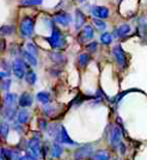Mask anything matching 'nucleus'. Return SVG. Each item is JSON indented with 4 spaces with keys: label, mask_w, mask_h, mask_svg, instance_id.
I'll return each instance as SVG.
<instances>
[{
    "label": "nucleus",
    "mask_w": 147,
    "mask_h": 160,
    "mask_svg": "<svg viewBox=\"0 0 147 160\" xmlns=\"http://www.w3.org/2000/svg\"><path fill=\"white\" fill-rule=\"evenodd\" d=\"M74 22H75V29H77V30H80L81 28L85 25L86 16H85V13H84L81 10H79V8L75 10V19H74Z\"/></svg>",
    "instance_id": "f8f14e48"
},
{
    "label": "nucleus",
    "mask_w": 147,
    "mask_h": 160,
    "mask_svg": "<svg viewBox=\"0 0 147 160\" xmlns=\"http://www.w3.org/2000/svg\"><path fill=\"white\" fill-rule=\"evenodd\" d=\"M94 154V146L87 143L84 146L79 147L75 152H74V159L75 160H86L91 158Z\"/></svg>",
    "instance_id": "20e7f679"
},
{
    "label": "nucleus",
    "mask_w": 147,
    "mask_h": 160,
    "mask_svg": "<svg viewBox=\"0 0 147 160\" xmlns=\"http://www.w3.org/2000/svg\"><path fill=\"white\" fill-rule=\"evenodd\" d=\"M48 42L53 49H63L67 44L65 36L56 27H53V29H52V35L48 38Z\"/></svg>",
    "instance_id": "f257e3e1"
},
{
    "label": "nucleus",
    "mask_w": 147,
    "mask_h": 160,
    "mask_svg": "<svg viewBox=\"0 0 147 160\" xmlns=\"http://www.w3.org/2000/svg\"><path fill=\"white\" fill-rule=\"evenodd\" d=\"M94 36V29L92 28V25H85L81 29V31L79 32V42L80 43H85L87 41H91Z\"/></svg>",
    "instance_id": "6e6552de"
},
{
    "label": "nucleus",
    "mask_w": 147,
    "mask_h": 160,
    "mask_svg": "<svg viewBox=\"0 0 147 160\" xmlns=\"http://www.w3.org/2000/svg\"><path fill=\"white\" fill-rule=\"evenodd\" d=\"M55 141L59 142V143H62V145H73V146L74 145H77V143L68 136L66 128L63 127V126H61L60 133H59V135H58V138L55 139Z\"/></svg>",
    "instance_id": "1a4fd4ad"
},
{
    "label": "nucleus",
    "mask_w": 147,
    "mask_h": 160,
    "mask_svg": "<svg viewBox=\"0 0 147 160\" xmlns=\"http://www.w3.org/2000/svg\"><path fill=\"white\" fill-rule=\"evenodd\" d=\"M14 32V27L12 25H4L0 28V35L1 36H8Z\"/></svg>",
    "instance_id": "c85d7f7f"
},
{
    "label": "nucleus",
    "mask_w": 147,
    "mask_h": 160,
    "mask_svg": "<svg viewBox=\"0 0 147 160\" xmlns=\"http://www.w3.org/2000/svg\"><path fill=\"white\" fill-rule=\"evenodd\" d=\"M16 113H17V111H16V108L13 107H5L4 105V110H3V115L5 116V118H7L8 121H12L16 117Z\"/></svg>",
    "instance_id": "6ab92c4d"
},
{
    "label": "nucleus",
    "mask_w": 147,
    "mask_h": 160,
    "mask_svg": "<svg viewBox=\"0 0 147 160\" xmlns=\"http://www.w3.org/2000/svg\"><path fill=\"white\" fill-rule=\"evenodd\" d=\"M92 14L96 18L107 19L110 16V10L107 6H94L92 7Z\"/></svg>",
    "instance_id": "9d476101"
},
{
    "label": "nucleus",
    "mask_w": 147,
    "mask_h": 160,
    "mask_svg": "<svg viewBox=\"0 0 147 160\" xmlns=\"http://www.w3.org/2000/svg\"><path fill=\"white\" fill-rule=\"evenodd\" d=\"M10 85H11V79H5L3 81V90H5V91H8L10 90Z\"/></svg>",
    "instance_id": "c9c22d12"
},
{
    "label": "nucleus",
    "mask_w": 147,
    "mask_h": 160,
    "mask_svg": "<svg viewBox=\"0 0 147 160\" xmlns=\"http://www.w3.org/2000/svg\"><path fill=\"white\" fill-rule=\"evenodd\" d=\"M113 56H114L116 63L121 67V68H126L128 65V60H127V55H126V52L123 50V48L121 46H115L113 48Z\"/></svg>",
    "instance_id": "7ed1b4c3"
},
{
    "label": "nucleus",
    "mask_w": 147,
    "mask_h": 160,
    "mask_svg": "<svg viewBox=\"0 0 147 160\" xmlns=\"http://www.w3.org/2000/svg\"><path fill=\"white\" fill-rule=\"evenodd\" d=\"M8 132H10V127L6 122H1L0 123V136L1 139L6 140L7 136H8Z\"/></svg>",
    "instance_id": "a878e982"
},
{
    "label": "nucleus",
    "mask_w": 147,
    "mask_h": 160,
    "mask_svg": "<svg viewBox=\"0 0 147 160\" xmlns=\"http://www.w3.org/2000/svg\"><path fill=\"white\" fill-rule=\"evenodd\" d=\"M47 129H48V134H49L53 139H56V138H58V135H59V133H60L61 126L60 124H58V123H53V124H52V126H49Z\"/></svg>",
    "instance_id": "412c9836"
},
{
    "label": "nucleus",
    "mask_w": 147,
    "mask_h": 160,
    "mask_svg": "<svg viewBox=\"0 0 147 160\" xmlns=\"http://www.w3.org/2000/svg\"><path fill=\"white\" fill-rule=\"evenodd\" d=\"M28 147H29V149L35 153L37 157H40V153H41V143H40V140L37 139V138H33L31 140L28 142Z\"/></svg>",
    "instance_id": "ddd939ff"
},
{
    "label": "nucleus",
    "mask_w": 147,
    "mask_h": 160,
    "mask_svg": "<svg viewBox=\"0 0 147 160\" xmlns=\"http://www.w3.org/2000/svg\"><path fill=\"white\" fill-rule=\"evenodd\" d=\"M120 147H121V154H123L124 152H126V146H124V145H123V143L121 142V143H120Z\"/></svg>",
    "instance_id": "58836bf2"
},
{
    "label": "nucleus",
    "mask_w": 147,
    "mask_h": 160,
    "mask_svg": "<svg viewBox=\"0 0 147 160\" xmlns=\"http://www.w3.org/2000/svg\"><path fill=\"white\" fill-rule=\"evenodd\" d=\"M130 31H132L130 25L127 24V23H123V24H121L120 27H117L115 29L114 36L116 38H122V37H126L128 33H130Z\"/></svg>",
    "instance_id": "9b49d317"
},
{
    "label": "nucleus",
    "mask_w": 147,
    "mask_h": 160,
    "mask_svg": "<svg viewBox=\"0 0 147 160\" xmlns=\"http://www.w3.org/2000/svg\"><path fill=\"white\" fill-rule=\"evenodd\" d=\"M12 160H25V157H20V155H16L12 158Z\"/></svg>",
    "instance_id": "4c0bfd02"
},
{
    "label": "nucleus",
    "mask_w": 147,
    "mask_h": 160,
    "mask_svg": "<svg viewBox=\"0 0 147 160\" xmlns=\"http://www.w3.org/2000/svg\"><path fill=\"white\" fill-rule=\"evenodd\" d=\"M1 158L4 160H10L13 158V152L11 149H7V148H3L1 149Z\"/></svg>",
    "instance_id": "2f4dec72"
},
{
    "label": "nucleus",
    "mask_w": 147,
    "mask_h": 160,
    "mask_svg": "<svg viewBox=\"0 0 147 160\" xmlns=\"http://www.w3.org/2000/svg\"><path fill=\"white\" fill-rule=\"evenodd\" d=\"M18 103H19V105L22 108L31 107V104H33V97H31V94L28 93V92H24V93L19 97Z\"/></svg>",
    "instance_id": "2eb2a0df"
},
{
    "label": "nucleus",
    "mask_w": 147,
    "mask_h": 160,
    "mask_svg": "<svg viewBox=\"0 0 147 160\" xmlns=\"http://www.w3.org/2000/svg\"><path fill=\"white\" fill-rule=\"evenodd\" d=\"M38 127H40V129H47L48 128V124H47V122L44 120H40L38 121Z\"/></svg>",
    "instance_id": "e433bc0d"
},
{
    "label": "nucleus",
    "mask_w": 147,
    "mask_h": 160,
    "mask_svg": "<svg viewBox=\"0 0 147 160\" xmlns=\"http://www.w3.org/2000/svg\"><path fill=\"white\" fill-rule=\"evenodd\" d=\"M49 58H50V60L53 61V62L58 63V65H63V63L67 62L66 56H65L63 54L59 53V52H53V53H50L49 54Z\"/></svg>",
    "instance_id": "4468645a"
},
{
    "label": "nucleus",
    "mask_w": 147,
    "mask_h": 160,
    "mask_svg": "<svg viewBox=\"0 0 147 160\" xmlns=\"http://www.w3.org/2000/svg\"><path fill=\"white\" fill-rule=\"evenodd\" d=\"M138 31L140 32L141 37L142 38H145L147 35V18L145 16H142L140 17V19H139V25H138Z\"/></svg>",
    "instance_id": "f3484780"
},
{
    "label": "nucleus",
    "mask_w": 147,
    "mask_h": 160,
    "mask_svg": "<svg viewBox=\"0 0 147 160\" xmlns=\"http://www.w3.org/2000/svg\"><path fill=\"white\" fill-rule=\"evenodd\" d=\"M33 28H35V19L31 18V17H25V18H23L19 24L20 33H22L24 37H29V36L33 35Z\"/></svg>",
    "instance_id": "f03ea898"
},
{
    "label": "nucleus",
    "mask_w": 147,
    "mask_h": 160,
    "mask_svg": "<svg viewBox=\"0 0 147 160\" xmlns=\"http://www.w3.org/2000/svg\"><path fill=\"white\" fill-rule=\"evenodd\" d=\"M43 2V0H19L20 5L24 6H37Z\"/></svg>",
    "instance_id": "c756f323"
},
{
    "label": "nucleus",
    "mask_w": 147,
    "mask_h": 160,
    "mask_svg": "<svg viewBox=\"0 0 147 160\" xmlns=\"http://www.w3.org/2000/svg\"><path fill=\"white\" fill-rule=\"evenodd\" d=\"M145 38H147V35H146V37H145Z\"/></svg>",
    "instance_id": "79ce46f5"
},
{
    "label": "nucleus",
    "mask_w": 147,
    "mask_h": 160,
    "mask_svg": "<svg viewBox=\"0 0 147 160\" xmlns=\"http://www.w3.org/2000/svg\"><path fill=\"white\" fill-rule=\"evenodd\" d=\"M16 98H17V96L14 93H7L4 97V105L5 107H13L14 103H16Z\"/></svg>",
    "instance_id": "b1692460"
},
{
    "label": "nucleus",
    "mask_w": 147,
    "mask_h": 160,
    "mask_svg": "<svg viewBox=\"0 0 147 160\" xmlns=\"http://www.w3.org/2000/svg\"><path fill=\"white\" fill-rule=\"evenodd\" d=\"M72 17L71 14L66 12V11H59L54 14V22L60 24L61 27H68L72 23Z\"/></svg>",
    "instance_id": "423d86ee"
},
{
    "label": "nucleus",
    "mask_w": 147,
    "mask_h": 160,
    "mask_svg": "<svg viewBox=\"0 0 147 160\" xmlns=\"http://www.w3.org/2000/svg\"><path fill=\"white\" fill-rule=\"evenodd\" d=\"M90 61H91V56L87 53H83L78 56V63H79V66H80L81 68L86 67Z\"/></svg>",
    "instance_id": "4be33fe9"
},
{
    "label": "nucleus",
    "mask_w": 147,
    "mask_h": 160,
    "mask_svg": "<svg viewBox=\"0 0 147 160\" xmlns=\"http://www.w3.org/2000/svg\"><path fill=\"white\" fill-rule=\"evenodd\" d=\"M74 1H77V2H79V4H83V2H85L86 0H74Z\"/></svg>",
    "instance_id": "ea45409f"
},
{
    "label": "nucleus",
    "mask_w": 147,
    "mask_h": 160,
    "mask_svg": "<svg viewBox=\"0 0 147 160\" xmlns=\"http://www.w3.org/2000/svg\"><path fill=\"white\" fill-rule=\"evenodd\" d=\"M94 24L96 25V28L100 30V31H105V29H107V23L104 22L103 19H100V18H94Z\"/></svg>",
    "instance_id": "cd10ccee"
},
{
    "label": "nucleus",
    "mask_w": 147,
    "mask_h": 160,
    "mask_svg": "<svg viewBox=\"0 0 147 160\" xmlns=\"http://www.w3.org/2000/svg\"><path fill=\"white\" fill-rule=\"evenodd\" d=\"M30 118V113L28 111L27 109H22L19 112L17 113V121L20 124H25L28 123V121Z\"/></svg>",
    "instance_id": "a211bd4d"
},
{
    "label": "nucleus",
    "mask_w": 147,
    "mask_h": 160,
    "mask_svg": "<svg viewBox=\"0 0 147 160\" xmlns=\"http://www.w3.org/2000/svg\"><path fill=\"white\" fill-rule=\"evenodd\" d=\"M25 80H27L29 84L33 85V84L36 82V80H37V75H36V73L33 72V71H29V72L25 74Z\"/></svg>",
    "instance_id": "7c9ffc66"
},
{
    "label": "nucleus",
    "mask_w": 147,
    "mask_h": 160,
    "mask_svg": "<svg viewBox=\"0 0 147 160\" xmlns=\"http://www.w3.org/2000/svg\"><path fill=\"white\" fill-rule=\"evenodd\" d=\"M113 33L110 32H103L102 35H100V42L103 43V44H105V46H108V44H110L111 42H113Z\"/></svg>",
    "instance_id": "bb28decb"
},
{
    "label": "nucleus",
    "mask_w": 147,
    "mask_h": 160,
    "mask_svg": "<svg viewBox=\"0 0 147 160\" xmlns=\"http://www.w3.org/2000/svg\"><path fill=\"white\" fill-rule=\"evenodd\" d=\"M0 160H4V159H3V158H1V157H0Z\"/></svg>",
    "instance_id": "a19ab883"
},
{
    "label": "nucleus",
    "mask_w": 147,
    "mask_h": 160,
    "mask_svg": "<svg viewBox=\"0 0 147 160\" xmlns=\"http://www.w3.org/2000/svg\"><path fill=\"white\" fill-rule=\"evenodd\" d=\"M25 160H38V157L29 149L27 152V154H25Z\"/></svg>",
    "instance_id": "f704fd0d"
},
{
    "label": "nucleus",
    "mask_w": 147,
    "mask_h": 160,
    "mask_svg": "<svg viewBox=\"0 0 147 160\" xmlns=\"http://www.w3.org/2000/svg\"><path fill=\"white\" fill-rule=\"evenodd\" d=\"M121 140H122V132L119 126L114 124L111 128V133H110V143L114 148H117L120 146Z\"/></svg>",
    "instance_id": "0eeeda50"
},
{
    "label": "nucleus",
    "mask_w": 147,
    "mask_h": 160,
    "mask_svg": "<svg viewBox=\"0 0 147 160\" xmlns=\"http://www.w3.org/2000/svg\"><path fill=\"white\" fill-rule=\"evenodd\" d=\"M36 98L37 100L42 103V104H48L49 102H50V94L46 92V91H42V92H38L37 96H36Z\"/></svg>",
    "instance_id": "5701e85b"
},
{
    "label": "nucleus",
    "mask_w": 147,
    "mask_h": 160,
    "mask_svg": "<svg viewBox=\"0 0 147 160\" xmlns=\"http://www.w3.org/2000/svg\"><path fill=\"white\" fill-rule=\"evenodd\" d=\"M23 58H24V60L29 62V65H31V66H36V65H37L36 56H35V55H33L31 53H29L28 50L23 52Z\"/></svg>",
    "instance_id": "393cba45"
},
{
    "label": "nucleus",
    "mask_w": 147,
    "mask_h": 160,
    "mask_svg": "<svg viewBox=\"0 0 147 160\" xmlns=\"http://www.w3.org/2000/svg\"><path fill=\"white\" fill-rule=\"evenodd\" d=\"M12 69H13V74L18 78V79H23L25 78V69H27V63L25 61L22 59H16L12 63Z\"/></svg>",
    "instance_id": "39448f33"
},
{
    "label": "nucleus",
    "mask_w": 147,
    "mask_h": 160,
    "mask_svg": "<svg viewBox=\"0 0 147 160\" xmlns=\"http://www.w3.org/2000/svg\"><path fill=\"white\" fill-rule=\"evenodd\" d=\"M62 152H63V148L61 147V145L59 142H55L53 146H52V148H50V154H52L53 158H60Z\"/></svg>",
    "instance_id": "aec40b11"
},
{
    "label": "nucleus",
    "mask_w": 147,
    "mask_h": 160,
    "mask_svg": "<svg viewBox=\"0 0 147 160\" xmlns=\"http://www.w3.org/2000/svg\"><path fill=\"white\" fill-rule=\"evenodd\" d=\"M97 48H98V43L97 42H91L86 46V49L90 52V53H94L97 52Z\"/></svg>",
    "instance_id": "72a5a7b5"
},
{
    "label": "nucleus",
    "mask_w": 147,
    "mask_h": 160,
    "mask_svg": "<svg viewBox=\"0 0 147 160\" xmlns=\"http://www.w3.org/2000/svg\"><path fill=\"white\" fill-rule=\"evenodd\" d=\"M115 160H117V159H115Z\"/></svg>",
    "instance_id": "c03bdc74"
},
{
    "label": "nucleus",
    "mask_w": 147,
    "mask_h": 160,
    "mask_svg": "<svg viewBox=\"0 0 147 160\" xmlns=\"http://www.w3.org/2000/svg\"><path fill=\"white\" fill-rule=\"evenodd\" d=\"M91 160H110V153L107 149H99L92 154Z\"/></svg>",
    "instance_id": "dca6fc26"
},
{
    "label": "nucleus",
    "mask_w": 147,
    "mask_h": 160,
    "mask_svg": "<svg viewBox=\"0 0 147 160\" xmlns=\"http://www.w3.org/2000/svg\"><path fill=\"white\" fill-rule=\"evenodd\" d=\"M0 80H3V79H1V78H0Z\"/></svg>",
    "instance_id": "37998d69"
},
{
    "label": "nucleus",
    "mask_w": 147,
    "mask_h": 160,
    "mask_svg": "<svg viewBox=\"0 0 147 160\" xmlns=\"http://www.w3.org/2000/svg\"><path fill=\"white\" fill-rule=\"evenodd\" d=\"M27 50L29 53L33 54V55H35V56H37V52H38V50H37V47H36L33 43H31V42L27 44Z\"/></svg>",
    "instance_id": "473e14b6"
}]
</instances>
